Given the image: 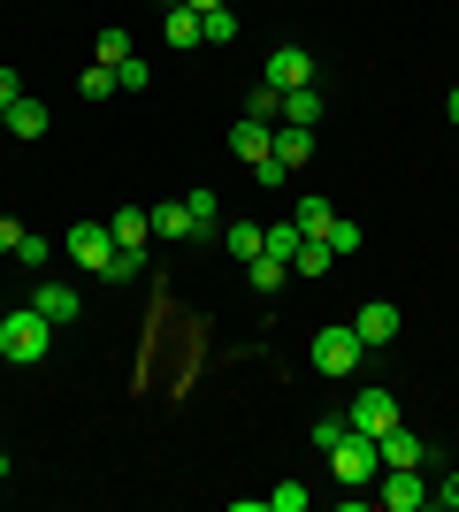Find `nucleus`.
Masks as SVG:
<instances>
[{"label":"nucleus","mask_w":459,"mask_h":512,"mask_svg":"<svg viewBox=\"0 0 459 512\" xmlns=\"http://www.w3.org/2000/svg\"><path fill=\"white\" fill-rule=\"evenodd\" d=\"M429 497H437V505H452V512H459V474H444V490H429Z\"/></svg>","instance_id":"36"},{"label":"nucleus","mask_w":459,"mask_h":512,"mask_svg":"<svg viewBox=\"0 0 459 512\" xmlns=\"http://www.w3.org/2000/svg\"><path fill=\"white\" fill-rule=\"evenodd\" d=\"M268 146H276V130H268V123H253V115H245V123L230 130V153H238V161H268Z\"/></svg>","instance_id":"14"},{"label":"nucleus","mask_w":459,"mask_h":512,"mask_svg":"<svg viewBox=\"0 0 459 512\" xmlns=\"http://www.w3.org/2000/svg\"><path fill=\"white\" fill-rule=\"evenodd\" d=\"M245 115H253V123H276V115H284V92H276V85H253V92H245Z\"/></svg>","instance_id":"24"},{"label":"nucleus","mask_w":459,"mask_h":512,"mask_svg":"<svg viewBox=\"0 0 459 512\" xmlns=\"http://www.w3.org/2000/svg\"><path fill=\"white\" fill-rule=\"evenodd\" d=\"M46 337H54V321H46L39 306H16V314L0 321V360L39 367V360H46Z\"/></svg>","instance_id":"1"},{"label":"nucleus","mask_w":459,"mask_h":512,"mask_svg":"<svg viewBox=\"0 0 459 512\" xmlns=\"http://www.w3.org/2000/svg\"><path fill=\"white\" fill-rule=\"evenodd\" d=\"M268 253L291 268V253H299V222H276V230H268Z\"/></svg>","instance_id":"30"},{"label":"nucleus","mask_w":459,"mask_h":512,"mask_svg":"<svg viewBox=\"0 0 459 512\" xmlns=\"http://www.w3.org/2000/svg\"><path fill=\"white\" fill-rule=\"evenodd\" d=\"M253 184H261V192H284V184H291V169L276 161V153H268V161H253Z\"/></svg>","instance_id":"29"},{"label":"nucleus","mask_w":459,"mask_h":512,"mask_svg":"<svg viewBox=\"0 0 459 512\" xmlns=\"http://www.w3.org/2000/svg\"><path fill=\"white\" fill-rule=\"evenodd\" d=\"M360 360H368V344H360V329H352V321L314 329V367H322V375H352Z\"/></svg>","instance_id":"3"},{"label":"nucleus","mask_w":459,"mask_h":512,"mask_svg":"<svg viewBox=\"0 0 459 512\" xmlns=\"http://www.w3.org/2000/svg\"><path fill=\"white\" fill-rule=\"evenodd\" d=\"M16 245H23V222H16V214H0V253H16Z\"/></svg>","instance_id":"34"},{"label":"nucleus","mask_w":459,"mask_h":512,"mask_svg":"<svg viewBox=\"0 0 459 512\" xmlns=\"http://www.w3.org/2000/svg\"><path fill=\"white\" fill-rule=\"evenodd\" d=\"M199 46H238V16H230V0L199 16Z\"/></svg>","instance_id":"21"},{"label":"nucleus","mask_w":459,"mask_h":512,"mask_svg":"<svg viewBox=\"0 0 459 512\" xmlns=\"http://www.w3.org/2000/svg\"><path fill=\"white\" fill-rule=\"evenodd\" d=\"M268 153H276V161H284V169H306V161H314V130L284 123V130H276V146H268Z\"/></svg>","instance_id":"15"},{"label":"nucleus","mask_w":459,"mask_h":512,"mask_svg":"<svg viewBox=\"0 0 459 512\" xmlns=\"http://www.w3.org/2000/svg\"><path fill=\"white\" fill-rule=\"evenodd\" d=\"M444 115H452V123H459V85H452V100H444Z\"/></svg>","instance_id":"38"},{"label":"nucleus","mask_w":459,"mask_h":512,"mask_svg":"<svg viewBox=\"0 0 459 512\" xmlns=\"http://www.w3.org/2000/svg\"><path fill=\"white\" fill-rule=\"evenodd\" d=\"M146 222H153V237H161V245H184V237H192V207H184V199L146 207Z\"/></svg>","instance_id":"8"},{"label":"nucleus","mask_w":459,"mask_h":512,"mask_svg":"<svg viewBox=\"0 0 459 512\" xmlns=\"http://www.w3.org/2000/svg\"><path fill=\"white\" fill-rule=\"evenodd\" d=\"M352 428H360V436L398 428V398H391V390H360V398H352Z\"/></svg>","instance_id":"7"},{"label":"nucleus","mask_w":459,"mask_h":512,"mask_svg":"<svg viewBox=\"0 0 459 512\" xmlns=\"http://www.w3.org/2000/svg\"><path fill=\"white\" fill-rule=\"evenodd\" d=\"M161 31H169V46H199V16L184 8V0H169V8H161Z\"/></svg>","instance_id":"22"},{"label":"nucleus","mask_w":459,"mask_h":512,"mask_svg":"<svg viewBox=\"0 0 459 512\" xmlns=\"http://www.w3.org/2000/svg\"><path fill=\"white\" fill-rule=\"evenodd\" d=\"M0 123L16 130V138H46V100H31V92H23L16 107H0Z\"/></svg>","instance_id":"13"},{"label":"nucleus","mask_w":459,"mask_h":512,"mask_svg":"<svg viewBox=\"0 0 459 512\" xmlns=\"http://www.w3.org/2000/svg\"><path fill=\"white\" fill-rule=\"evenodd\" d=\"M329 260H337V253H329V237H299V253H291V276L314 283V276H329Z\"/></svg>","instance_id":"17"},{"label":"nucleus","mask_w":459,"mask_h":512,"mask_svg":"<svg viewBox=\"0 0 459 512\" xmlns=\"http://www.w3.org/2000/svg\"><path fill=\"white\" fill-rule=\"evenodd\" d=\"M261 85H276V92L314 85V54H306V46H276V54H268V69H261Z\"/></svg>","instance_id":"6"},{"label":"nucleus","mask_w":459,"mask_h":512,"mask_svg":"<svg viewBox=\"0 0 459 512\" xmlns=\"http://www.w3.org/2000/svg\"><path fill=\"white\" fill-rule=\"evenodd\" d=\"M329 253H360V222H352V214L329 222Z\"/></svg>","instance_id":"28"},{"label":"nucleus","mask_w":459,"mask_h":512,"mask_svg":"<svg viewBox=\"0 0 459 512\" xmlns=\"http://www.w3.org/2000/svg\"><path fill=\"white\" fill-rule=\"evenodd\" d=\"M46 253H54V245H46V237H31V230H23V245H16V260H23V268H46Z\"/></svg>","instance_id":"32"},{"label":"nucleus","mask_w":459,"mask_h":512,"mask_svg":"<svg viewBox=\"0 0 459 512\" xmlns=\"http://www.w3.org/2000/svg\"><path fill=\"white\" fill-rule=\"evenodd\" d=\"M268 512H306V490H299V482H284V490H268Z\"/></svg>","instance_id":"31"},{"label":"nucleus","mask_w":459,"mask_h":512,"mask_svg":"<svg viewBox=\"0 0 459 512\" xmlns=\"http://www.w3.org/2000/svg\"><path fill=\"white\" fill-rule=\"evenodd\" d=\"M77 92H85V100H108V92H123V85H115V62H92L85 77H77Z\"/></svg>","instance_id":"25"},{"label":"nucleus","mask_w":459,"mask_h":512,"mask_svg":"<svg viewBox=\"0 0 459 512\" xmlns=\"http://www.w3.org/2000/svg\"><path fill=\"white\" fill-rule=\"evenodd\" d=\"M23 100V77H16V69H0V107H16Z\"/></svg>","instance_id":"35"},{"label":"nucleus","mask_w":459,"mask_h":512,"mask_svg":"<svg viewBox=\"0 0 459 512\" xmlns=\"http://www.w3.org/2000/svg\"><path fill=\"white\" fill-rule=\"evenodd\" d=\"M184 8H192V16H207V8H222V0H184Z\"/></svg>","instance_id":"37"},{"label":"nucleus","mask_w":459,"mask_h":512,"mask_svg":"<svg viewBox=\"0 0 459 512\" xmlns=\"http://www.w3.org/2000/svg\"><path fill=\"white\" fill-rule=\"evenodd\" d=\"M92 54H100V62H131V31H123V23H108V31H100V46H92Z\"/></svg>","instance_id":"27"},{"label":"nucleus","mask_w":459,"mask_h":512,"mask_svg":"<svg viewBox=\"0 0 459 512\" xmlns=\"http://www.w3.org/2000/svg\"><path fill=\"white\" fill-rule=\"evenodd\" d=\"M222 245H230V260L245 268V260L268 253V230H261V222H230V237H222Z\"/></svg>","instance_id":"18"},{"label":"nucleus","mask_w":459,"mask_h":512,"mask_svg":"<svg viewBox=\"0 0 459 512\" xmlns=\"http://www.w3.org/2000/svg\"><path fill=\"white\" fill-rule=\"evenodd\" d=\"M108 230H115V245H123V253H146V245H153V222H146V207H123V214L108 222Z\"/></svg>","instance_id":"12"},{"label":"nucleus","mask_w":459,"mask_h":512,"mask_svg":"<svg viewBox=\"0 0 459 512\" xmlns=\"http://www.w3.org/2000/svg\"><path fill=\"white\" fill-rule=\"evenodd\" d=\"M62 253L77 260L85 276H108V268H115V253H123V245H115V230H100V222H77V230L62 237Z\"/></svg>","instance_id":"4"},{"label":"nucleus","mask_w":459,"mask_h":512,"mask_svg":"<svg viewBox=\"0 0 459 512\" xmlns=\"http://www.w3.org/2000/svg\"><path fill=\"white\" fill-rule=\"evenodd\" d=\"M375 451H383V467H421V459H429V444H421V436H406V428H383V436H375Z\"/></svg>","instance_id":"11"},{"label":"nucleus","mask_w":459,"mask_h":512,"mask_svg":"<svg viewBox=\"0 0 459 512\" xmlns=\"http://www.w3.org/2000/svg\"><path fill=\"white\" fill-rule=\"evenodd\" d=\"M329 474H337L345 490H375V474H383V451H375V436H360V428H352L345 444L329 451Z\"/></svg>","instance_id":"2"},{"label":"nucleus","mask_w":459,"mask_h":512,"mask_svg":"<svg viewBox=\"0 0 459 512\" xmlns=\"http://www.w3.org/2000/svg\"><path fill=\"white\" fill-rule=\"evenodd\" d=\"M245 283H253V291H261V299H276V291H284L291 283V268L276 253H261V260H245Z\"/></svg>","instance_id":"16"},{"label":"nucleus","mask_w":459,"mask_h":512,"mask_svg":"<svg viewBox=\"0 0 459 512\" xmlns=\"http://www.w3.org/2000/svg\"><path fill=\"white\" fill-rule=\"evenodd\" d=\"M345 436H352V413H322V421H314V444L322 451H337Z\"/></svg>","instance_id":"26"},{"label":"nucleus","mask_w":459,"mask_h":512,"mask_svg":"<svg viewBox=\"0 0 459 512\" xmlns=\"http://www.w3.org/2000/svg\"><path fill=\"white\" fill-rule=\"evenodd\" d=\"M276 123H299V130H314V123H322V92H314V85L284 92V115H276Z\"/></svg>","instance_id":"19"},{"label":"nucleus","mask_w":459,"mask_h":512,"mask_svg":"<svg viewBox=\"0 0 459 512\" xmlns=\"http://www.w3.org/2000/svg\"><path fill=\"white\" fill-rule=\"evenodd\" d=\"M184 207H192V237H215L222 230V207H215V192L199 184V192H184Z\"/></svg>","instance_id":"23"},{"label":"nucleus","mask_w":459,"mask_h":512,"mask_svg":"<svg viewBox=\"0 0 459 512\" xmlns=\"http://www.w3.org/2000/svg\"><path fill=\"white\" fill-rule=\"evenodd\" d=\"M375 505L421 512V505H429V482H421V467H383V474H375Z\"/></svg>","instance_id":"5"},{"label":"nucleus","mask_w":459,"mask_h":512,"mask_svg":"<svg viewBox=\"0 0 459 512\" xmlns=\"http://www.w3.org/2000/svg\"><path fill=\"white\" fill-rule=\"evenodd\" d=\"M146 77H153L146 62H115V85H123V92H146Z\"/></svg>","instance_id":"33"},{"label":"nucleus","mask_w":459,"mask_h":512,"mask_svg":"<svg viewBox=\"0 0 459 512\" xmlns=\"http://www.w3.org/2000/svg\"><path fill=\"white\" fill-rule=\"evenodd\" d=\"M0 482H8V451H0Z\"/></svg>","instance_id":"39"},{"label":"nucleus","mask_w":459,"mask_h":512,"mask_svg":"<svg viewBox=\"0 0 459 512\" xmlns=\"http://www.w3.org/2000/svg\"><path fill=\"white\" fill-rule=\"evenodd\" d=\"M291 222H299V237H329V222H337V207H329V199H314V192H306L299 207H291Z\"/></svg>","instance_id":"20"},{"label":"nucleus","mask_w":459,"mask_h":512,"mask_svg":"<svg viewBox=\"0 0 459 512\" xmlns=\"http://www.w3.org/2000/svg\"><path fill=\"white\" fill-rule=\"evenodd\" d=\"M31 306H39V314L54 321V329H62V321H77V314H85V299H77V283H39V299H31Z\"/></svg>","instance_id":"9"},{"label":"nucleus","mask_w":459,"mask_h":512,"mask_svg":"<svg viewBox=\"0 0 459 512\" xmlns=\"http://www.w3.org/2000/svg\"><path fill=\"white\" fill-rule=\"evenodd\" d=\"M352 329H360V344L375 352V344H391V337H398V306H383V299L360 306V314H352Z\"/></svg>","instance_id":"10"}]
</instances>
